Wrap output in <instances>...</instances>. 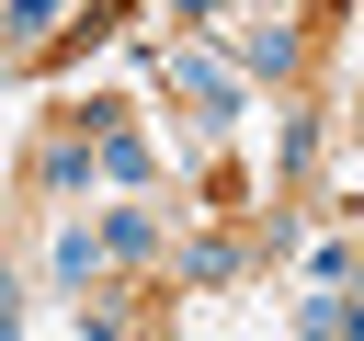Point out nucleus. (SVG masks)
Returning <instances> with one entry per match:
<instances>
[{
    "instance_id": "1",
    "label": "nucleus",
    "mask_w": 364,
    "mask_h": 341,
    "mask_svg": "<svg viewBox=\"0 0 364 341\" xmlns=\"http://www.w3.org/2000/svg\"><path fill=\"white\" fill-rule=\"evenodd\" d=\"M171 80L193 91V114H205V125H228V102H239V91H228V80L205 68V57H171Z\"/></svg>"
},
{
    "instance_id": "2",
    "label": "nucleus",
    "mask_w": 364,
    "mask_h": 341,
    "mask_svg": "<svg viewBox=\"0 0 364 341\" xmlns=\"http://www.w3.org/2000/svg\"><path fill=\"white\" fill-rule=\"evenodd\" d=\"M91 261H102V239H91V227H68V239H57V284H80Z\"/></svg>"
},
{
    "instance_id": "3",
    "label": "nucleus",
    "mask_w": 364,
    "mask_h": 341,
    "mask_svg": "<svg viewBox=\"0 0 364 341\" xmlns=\"http://www.w3.org/2000/svg\"><path fill=\"white\" fill-rule=\"evenodd\" d=\"M296 318H307V330H364V307H353V296H307Z\"/></svg>"
},
{
    "instance_id": "4",
    "label": "nucleus",
    "mask_w": 364,
    "mask_h": 341,
    "mask_svg": "<svg viewBox=\"0 0 364 341\" xmlns=\"http://www.w3.org/2000/svg\"><path fill=\"white\" fill-rule=\"evenodd\" d=\"M46 11H57V0H11V34H34V23H46Z\"/></svg>"
}]
</instances>
